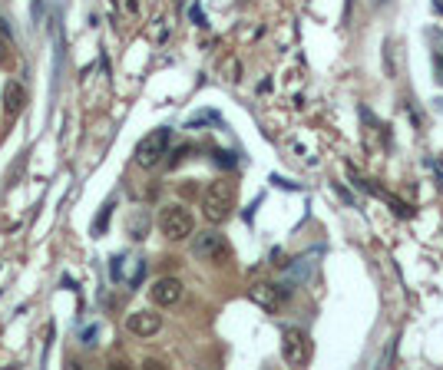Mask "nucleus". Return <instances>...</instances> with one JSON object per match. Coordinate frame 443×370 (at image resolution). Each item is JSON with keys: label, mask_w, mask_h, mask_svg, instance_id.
I'll return each instance as SVG.
<instances>
[{"label": "nucleus", "mask_w": 443, "mask_h": 370, "mask_svg": "<svg viewBox=\"0 0 443 370\" xmlns=\"http://www.w3.org/2000/svg\"><path fill=\"white\" fill-rule=\"evenodd\" d=\"M232 208H235V185L225 182V178H222V182H212V185L205 189V198H202V215L212 225H218L232 215Z\"/></svg>", "instance_id": "obj_1"}, {"label": "nucleus", "mask_w": 443, "mask_h": 370, "mask_svg": "<svg viewBox=\"0 0 443 370\" xmlns=\"http://www.w3.org/2000/svg\"><path fill=\"white\" fill-rule=\"evenodd\" d=\"M196 228V219L185 205H166L159 212V232L169 238V241H182V238L192 235Z\"/></svg>", "instance_id": "obj_2"}, {"label": "nucleus", "mask_w": 443, "mask_h": 370, "mask_svg": "<svg viewBox=\"0 0 443 370\" xmlns=\"http://www.w3.org/2000/svg\"><path fill=\"white\" fill-rule=\"evenodd\" d=\"M169 149V129H153L149 136H142L136 146V165L142 169H153V165L162 163V156H166Z\"/></svg>", "instance_id": "obj_3"}, {"label": "nucleus", "mask_w": 443, "mask_h": 370, "mask_svg": "<svg viewBox=\"0 0 443 370\" xmlns=\"http://www.w3.org/2000/svg\"><path fill=\"white\" fill-rule=\"evenodd\" d=\"M192 252L199 255L202 261H212V265H222V261H229V241L218 235V232H202L196 235V245H192Z\"/></svg>", "instance_id": "obj_4"}, {"label": "nucleus", "mask_w": 443, "mask_h": 370, "mask_svg": "<svg viewBox=\"0 0 443 370\" xmlns=\"http://www.w3.org/2000/svg\"><path fill=\"white\" fill-rule=\"evenodd\" d=\"M281 354H285V360H288L291 367H305L308 360H311V341H308L305 331L288 327L285 331V341H281Z\"/></svg>", "instance_id": "obj_5"}, {"label": "nucleus", "mask_w": 443, "mask_h": 370, "mask_svg": "<svg viewBox=\"0 0 443 370\" xmlns=\"http://www.w3.org/2000/svg\"><path fill=\"white\" fill-rule=\"evenodd\" d=\"M126 327L136 334V337H153L159 334V327H162V314L155 311H133L126 317Z\"/></svg>", "instance_id": "obj_6"}, {"label": "nucleus", "mask_w": 443, "mask_h": 370, "mask_svg": "<svg viewBox=\"0 0 443 370\" xmlns=\"http://www.w3.org/2000/svg\"><path fill=\"white\" fill-rule=\"evenodd\" d=\"M149 295L159 308H172V304H179V297H182V281L179 278H159V281L149 288Z\"/></svg>", "instance_id": "obj_7"}, {"label": "nucleus", "mask_w": 443, "mask_h": 370, "mask_svg": "<svg viewBox=\"0 0 443 370\" xmlns=\"http://www.w3.org/2000/svg\"><path fill=\"white\" fill-rule=\"evenodd\" d=\"M27 103V89L20 86L17 80H7L3 83V109H7V116H17L20 109Z\"/></svg>", "instance_id": "obj_8"}, {"label": "nucleus", "mask_w": 443, "mask_h": 370, "mask_svg": "<svg viewBox=\"0 0 443 370\" xmlns=\"http://www.w3.org/2000/svg\"><path fill=\"white\" fill-rule=\"evenodd\" d=\"M252 301H258V304H265V308H275L281 297H278L275 284H255V288H252Z\"/></svg>", "instance_id": "obj_9"}, {"label": "nucleus", "mask_w": 443, "mask_h": 370, "mask_svg": "<svg viewBox=\"0 0 443 370\" xmlns=\"http://www.w3.org/2000/svg\"><path fill=\"white\" fill-rule=\"evenodd\" d=\"M109 212H113V202H109V205H103L100 219H96V225H93V235H100V232H103V225H109Z\"/></svg>", "instance_id": "obj_10"}, {"label": "nucleus", "mask_w": 443, "mask_h": 370, "mask_svg": "<svg viewBox=\"0 0 443 370\" xmlns=\"http://www.w3.org/2000/svg\"><path fill=\"white\" fill-rule=\"evenodd\" d=\"M129 232H136L133 238H142V232H146V219H136V222H129Z\"/></svg>", "instance_id": "obj_11"}, {"label": "nucleus", "mask_w": 443, "mask_h": 370, "mask_svg": "<svg viewBox=\"0 0 443 370\" xmlns=\"http://www.w3.org/2000/svg\"><path fill=\"white\" fill-rule=\"evenodd\" d=\"M7 63H10V46L0 44V66H7Z\"/></svg>", "instance_id": "obj_12"}]
</instances>
